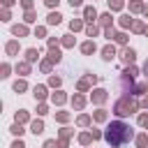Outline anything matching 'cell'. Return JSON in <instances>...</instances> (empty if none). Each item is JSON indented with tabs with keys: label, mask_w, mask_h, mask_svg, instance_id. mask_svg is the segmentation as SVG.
I'll return each mask as SVG.
<instances>
[{
	"label": "cell",
	"mask_w": 148,
	"mask_h": 148,
	"mask_svg": "<svg viewBox=\"0 0 148 148\" xmlns=\"http://www.w3.org/2000/svg\"><path fill=\"white\" fill-rule=\"evenodd\" d=\"M132 136H134L132 127L125 125V123H120V120L111 123V125L106 127V132H104V139H106V143H109L111 148H120V146H125Z\"/></svg>",
	"instance_id": "cell-1"
},
{
	"label": "cell",
	"mask_w": 148,
	"mask_h": 148,
	"mask_svg": "<svg viewBox=\"0 0 148 148\" xmlns=\"http://www.w3.org/2000/svg\"><path fill=\"white\" fill-rule=\"evenodd\" d=\"M136 102L134 99H130V97H120L118 102H116V106H113V111L118 113V116H130V113H134L136 111Z\"/></svg>",
	"instance_id": "cell-2"
},
{
	"label": "cell",
	"mask_w": 148,
	"mask_h": 148,
	"mask_svg": "<svg viewBox=\"0 0 148 148\" xmlns=\"http://www.w3.org/2000/svg\"><path fill=\"white\" fill-rule=\"evenodd\" d=\"M104 99H106V90H95V92H92V102L102 104Z\"/></svg>",
	"instance_id": "cell-3"
},
{
	"label": "cell",
	"mask_w": 148,
	"mask_h": 148,
	"mask_svg": "<svg viewBox=\"0 0 148 148\" xmlns=\"http://www.w3.org/2000/svg\"><path fill=\"white\" fill-rule=\"evenodd\" d=\"M60 18H62V16H60V14H58V12H51V14H49V18H46V21H49V25H58V23H60Z\"/></svg>",
	"instance_id": "cell-4"
},
{
	"label": "cell",
	"mask_w": 148,
	"mask_h": 148,
	"mask_svg": "<svg viewBox=\"0 0 148 148\" xmlns=\"http://www.w3.org/2000/svg\"><path fill=\"white\" fill-rule=\"evenodd\" d=\"M134 58H136V53H134L132 49H125V51H123V60H125V62H134Z\"/></svg>",
	"instance_id": "cell-5"
},
{
	"label": "cell",
	"mask_w": 148,
	"mask_h": 148,
	"mask_svg": "<svg viewBox=\"0 0 148 148\" xmlns=\"http://www.w3.org/2000/svg\"><path fill=\"white\" fill-rule=\"evenodd\" d=\"M12 32H14L16 37H23V35H28V28H25V25H14Z\"/></svg>",
	"instance_id": "cell-6"
},
{
	"label": "cell",
	"mask_w": 148,
	"mask_h": 148,
	"mask_svg": "<svg viewBox=\"0 0 148 148\" xmlns=\"http://www.w3.org/2000/svg\"><path fill=\"white\" fill-rule=\"evenodd\" d=\"M83 16H86V21H92V18L97 16V12H95L92 7H86V9H83Z\"/></svg>",
	"instance_id": "cell-7"
},
{
	"label": "cell",
	"mask_w": 148,
	"mask_h": 148,
	"mask_svg": "<svg viewBox=\"0 0 148 148\" xmlns=\"http://www.w3.org/2000/svg\"><path fill=\"white\" fill-rule=\"evenodd\" d=\"M25 58H28V62H35V60L39 58V53H37L35 49H28V51H25Z\"/></svg>",
	"instance_id": "cell-8"
},
{
	"label": "cell",
	"mask_w": 148,
	"mask_h": 148,
	"mask_svg": "<svg viewBox=\"0 0 148 148\" xmlns=\"http://www.w3.org/2000/svg\"><path fill=\"white\" fill-rule=\"evenodd\" d=\"M35 97H37V99H44V97H46V88H44V86H35Z\"/></svg>",
	"instance_id": "cell-9"
},
{
	"label": "cell",
	"mask_w": 148,
	"mask_h": 148,
	"mask_svg": "<svg viewBox=\"0 0 148 148\" xmlns=\"http://www.w3.org/2000/svg\"><path fill=\"white\" fill-rule=\"evenodd\" d=\"M30 127H32V132H35V134H42V132H44V123H42V120H35Z\"/></svg>",
	"instance_id": "cell-10"
},
{
	"label": "cell",
	"mask_w": 148,
	"mask_h": 148,
	"mask_svg": "<svg viewBox=\"0 0 148 148\" xmlns=\"http://www.w3.org/2000/svg\"><path fill=\"white\" fill-rule=\"evenodd\" d=\"M102 53H104V58H106V60H111V58L116 56V49H113V46H104V51H102Z\"/></svg>",
	"instance_id": "cell-11"
},
{
	"label": "cell",
	"mask_w": 148,
	"mask_h": 148,
	"mask_svg": "<svg viewBox=\"0 0 148 148\" xmlns=\"http://www.w3.org/2000/svg\"><path fill=\"white\" fill-rule=\"evenodd\" d=\"M81 51H83V53H92V51H95V44H92V42H86V44L81 46Z\"/></svg>",
	"instance_id": "cell-12"
},
{
	"label": "cell",
	"mask_w": 148,
	"mask_h": 148,
	"mask_svg": "<svg viewBox=\"0 0 148 148\" xmlns=\"http://www.w3.org/2000/svg\"><path fill=\"white\" fill-rule=\"evenodd\" d=\"M130 9H132V12H139V9H143V5H141L139 0H132V2H130Z\"/></svg>",
	"instance_id": "cell-13"
},
{
	"label": "cell",
	"mask_w": 148,
	"mask_h": 148,
	"mask_svg": "<svg viewBox=\"0 0 148 148\" xmlns=\"http://www.w3.org/2000/svg\"><path fill=\"white\" fill-rule=\"evenodd\" d=\"M99 23H102V25H109V23H111V14H102V16H99Z\"/></svg>",
	"instance_id": "cell-14"
},
{
	"label": "cell",
	"mask_w": 148,
	"mask_h": 148,
	"mask_svg": "<svg viewBox=\"0 0 148 148\" xmlns=\"http://www.w3.org/2000/svg\"><path fill=\"white\" fill-rule=\"evenodd\" d=\"M16 51H18V44L16 42H9L7 44V53H16Z\"/></svg>",
	"instance_id": "cell-15"
},
{
	"label": "cell",
	"mask_w": 148,
	"mask_h": 148,
	"mask_svg": "<svg viewBox=\"0 0 148 148\" xmlns=\"http://www.w3.org/2000/svg\"><path fill=\"white\" fill-rule=\"evenodd\" d=\"M16 72H21V74H28V62H18V65H16Z\"/></svg>",
	"instance_id": "cell-16"
},
{
	"label": "cell",
	"mask_w": 148,
	"mask_h": 148,
	"mask_svg": "<svg viewBox=\"0 0 148 148\" xmlns=\"http://www.w3.org/2000/svg\"><path fill=\"white\" fill-rule=\"evenodd\" d=\"M72 102H74V106H76V109H81V106H83V97H81V95H74V99H72Z\"/></svg>",
	"instance_id": "cell-17"
},
{
	"label": "cell",
	"mask_w": 148,
	"mask_h": 148,
	"mask_svg": "<svg viewBox=\"0 0 148 148\" xmlns=\"http://www.w3.org/2000/svg\"><path fill=\"white\" fill-rule=\"evenodd\" d=\"M25 120H28V113L25 111H18L16 113V123H25Z\"/></svg>",
	"instance_id": "cell-18"
},
{
	"label": "cell",
	"mask_w": 148,
	"mask_h": 148,
	"mask_svg": "<svg viewBox=\"0 0 148 148\" xmlns=\"http://www.w3.org/2000/svg\"><path fill=\"white\" fill-rule=\"evenodd\" d=\"M109 7L111 9H120L123 7V0H109Z\"/></svg>",
	"instance_id": "cell-19"
},
{
	"label": "cell",
	"mask_w": 148,
	"mask_h": 148,
	"mask_svg": "<svg viewBox=\"0 0 148 148\" xmlns=\"http://www.w3.org/2000/svg\"><path fill=\"white\" fill-rule=\"evenodd\" d=\"M14 90H16V92L25 90V81H16V83H14Z\"/></svg>",
	"instance_id": "cell-20"
},
{
	"label": "cell",
	"mask_w": 148,
	"mask_h": 148,
	"mask_svg": "<svg viewBox=\"0 0 148 148\" xmlns=\"http://www.w3.org/2000/svg\"><path fill=\"white\" fill-rule=\"evenodd\" d=\"M53 102H56V104H62V102H65V95H62V92H56V95H53Z\"/></svg>",
	"instance_id": "cell-21"
},
{
	"label": "cell",
	"mask_w": 148,
	"mask_h": 148,
	"mask_svg": "<svg viewBox=\"0 0 148 148\" xmlns=\"http://www.w3.org/2000/svg\"><path fill=\"white\" fill-rule=\"evenodd\" d=\"M69 28H72V30H81V28H83V23H81V21H72V23H69Z\"/></svg>",
	"instance_id": "cell-22"
},
{
	"label": "cell",
	"mask_w": 148,
	"mask_h": 148,
	"mask_svg": "<svg viewBox=\"0 0 148 148\" xmlns=\"http://www.w3.org/2000/svg\"><path fill=\"white\" fill-rule=\"evenodd\" d=\"M113 39H116L118 44H125V39H127V37H125L123 32H118V35H113Z\"/></svg>",
	"instance_id": "cell-23"
},
{
	"label": "cell",
	"mask_w": 148,
	"mask_h": 148,
	"mask_svg": "<svg viewBox=\"0 0 148 148\" xmlns=\"http://www.w3.org/2000/svg\"><path fill=\"white\" fill-rule=\"evenodd\" d=\"M132 28H134V32H141V30H143V23H139V21H134V23H132Z\"/></svg>",
	"instance_id": "cell-24"
},
{
	"label": "cell",
	"mask_w": 148,
	"mask_h": 148,
	"mask_svg": "<svg viewBox=\"0 0 148 148\" xmlns=\"http://www.w3.org/2000/svg\"><path fill=\"white\" fill-rule=\"evenodd\" d=\"M25 21H28V23H32V21H35V14H32V12H30V9H28V12H25Z\"/></svg>",
	"instance_id": "cell-25"
},
{
	"label": "cell",
	"mask_w": 148,
	"mask_h": 148,
	"mask_svg": "<svg viewBox=\"0 0 148 148\" xmlns=\"http://www.w3.org/2000/svg\"><path fill=\"white\" fill-rule=\"evenodd\" d=\"M104 118H106L104 111H95V120H104Z\"/></svg>",
	"instance_id": "cell-26"
},
{
	"label": "cell",
	"mask_w": 148,
	"mask_h": 148,
	"mask_svg": "<svg viewBox=\"0 0 148 148\" xmlns=\"http://www.w3.org/2000/svg\"><path fill=\"white\" fill-rule=\"evenodd\" d=\"M88 123H90L88 116H79V125H88Z\"/></svg>",
	"instance_id": "cell-27"
},
{
	"label": "cell",
	"mask_w": 148,
	"mask_h": 148,
	"mask_svg": "<svg viewBox=\"0 0 148 148\" xmlns=\"http://www.w3.org/2000/svg\"><path fill=\"white\" fill-rule=\"evenodd\" d=\"M12 132H14V134H23V130H21V123H16V125L12 127Z\"/></svg>",
	"instance_id": "cell-28"
},
{
	"label": "cell",
	"mask_w": 148,
	"mask_h": 148,
	"mask_svg": "<svg viewBox=\"0 0 148 148\" xmlns=\"http://www.w3.org/2000/svg\"><path fill=\"white\" fill-rule=\"evenodd\" d=\"M86 32H88V35H90V37H92V35H95V32H97V28H95V25H88V28H86Z\"/></svg>",
	"instance_id": "cell-29"
},
{
	"label": "cell",
	"mask_w": 148,
	"mask_h": 148,
	"mask_svg": "<svg viewBox=\"0 0 148 148\" xmlns=\"http://www.w3.org/2000/svg\"><path fill=\"white\" fill-rule=\"evenodd\" d=\"M62 44H65V46H72V44H74V39H72V37H69V35H67V37H65V39H62Z\"/></svg>",
	"instance_id": "cell-30"
},
{
	"label": "cell",
	"mask_w": 148,
	"mask_h": 148,
	"mask_svg": "<svg viewBox=\"0 0 148 148\" xmlns=\"http://www.w3.org/2000/svg\"><path fill=\"white\" fill-rule=\"evenodd\" d=\"M49 83H51V86H60V79H58V76H51Z\"/></svg>",
	"instance_id": "cell-31"
},
{
	"label": "cell",
	"mask_w": 148,
	"mask_h": 148,
	"mask_svg": "<svg viewBox=\"0 0 148 148\" xmlns=\"http://www.w3.org/2000/svg\"><path fill=\"white\" fill-rule=\"evenodd\" d=\"M67 118H69V116H67V113H65V111H60V113H58V120H60V123H65V120H67Z\"/></svg>",
	"instance_id": "cell-32"
},
{
	"label": "cell",
	"mask_w": 148,
	"mask_h": 148,
	"mask_svg": "<svg viewBox=\"0 0 148 148\" xmlns=\"http://www.w3.org/2000/svg\"><path fill=\"white\" fill-rule=\"evenodd\" d=\"M139 123H141L143 127H148V116H139Z\"/></svg>",
	"instance_id": "cell-33"
},
{
	"label": "cell",
	"mask_w": 148,
	"mask_h": 148,
	"mask_svg": "<svg viewBox=\"0 0 148 148\" xmlns=\"http://www.w3.org/2000/svg\"><path fill=\"white\" fill-rule=\"evenodd\" d=\"M120 23H123V25H130V23H132V18H130V16H123V18H120Z\"/></svg>",
	"instance_id": "cell-34"
},
{
	"label": "cell",
	"mask_w": 148,
	"mask_h": 148,
	"mask_svg": "<svg viewBox=\"0 0 148 148\" xmlns=\"http://www.w3.org/2000/svg\"><path fill=\"white\" fill-rule=\"evenodd\" d=\"M42 69H44V72H49V69H51V60H46V62H42Z\"/></svg>",
	"instance_id": "cell-35"
},
{
	"label": "cell",
	"mask_w": 148,
	"mask_h": 148,
	"mask_svg": "<svg viewBox=\"0 0 148 148\" xmlns=\"http://www.w3.org/2000/svg\"><path fill=\"white\" fill-rule=\"evenodd\" d=\"M79 139H81V143H88V141H90V134H81Z\"/></svg>",
	"instance_id": "cell-36"
},
{
	"label": "cell",
	"mask_w": 148,
	"mask_h": 148,
	"mask_svg": "<svg viewBox=\"0 0 148 148\" xmlns=\"http://www.w3.org/2000/svg\"><path fill=\"white\" fill-rule=\"evenodd\" d=\"M21 5H23L25 9H30V7H32V0H21Z\"/></svg>",
	"instance_id": "cell-37"
},
{
	"label": "cell",
	"mask_w": 148,
	"mask_h": 148,
	"mask_svg": "<svg viewBox=\"0 0 148 148\" xmlns=\"http://www.w3.org/2000/svg\"><path fill=\"white\" fill-rule=\"evenodd\" d=\"M44 148H58V143H56V141H46V143H44Z\"/></svg>",
	"instance_id": "cell-38"
},
{
	"label": "cell",
	"mask_w": 148,
	"mask_h": 148,
	"mask_svg": "<svg viewBox=\"0 0 148 148\" xmlns=\"http://www.w3.org/2000/svg\"><path fill=\"white\" fill-rule=\"evenodd\" d=\"M44 2H46V5H49V7H56V5H58V2H60V0H44Z\"/></svg>",
	"instance_id": "cell-39"
},
{
	"label": "cell",
	"mask_w": 148,
	"mask_h": 148,
	"mask_svg": "<svg viewBox=\"0 0 148 148\" xmlns=\"http://www.w3.org/2000/svg\"><path fill=\"white\" fill-rule=\"evenodd\" d=\"M69 5L72 7H81V0H69Z\"/></svg>",
	"instance_id": "cell-40"
},
{
	"label": "cell",
	"mask_w": 148,
	"mask_h": 148,
	"mask_svg": "<svg viewBox=\"0 0 148 148\" xmlns=\"http://www.w3.org/2000/svg\"><path fill=\"white\" fill-rule=\"evenodd\" d=\"M141 106H146V109H148V97H143V99H141Z\"/></svg>",
	"instance_id": "cell-41"
},
{
	"label": "cell",
	"mask_w": 148,
	"mask_h": 148,
	"mask_svg": "<svg viewBox=\"0 0 148 148\" xmlns=\"http://www.w3.org/2000/svg\"><path fill=\"white\" fill-rule=\"evenodd\" d=\"M12 148H25V146H23V143H21V141H16V143H14V146H12Z\"/></svg>",
	"instance_id": "cell-42"
},
{
	"label": "cell",
	"mask_w": 148,
	"mask_h": 148,
	"mask_svg": "<svg viewBox=\"0 0 148 148\" xmlns=\"http://www.w3.org/2000/svg\"><path fill=\"white\" fill-rule=\"evenodd\" d=\"M143 74H146V79H148V60H146V65H143Z\"/></svg>",
	"instance_id": "cell-43"
},
{
	"label": "cell",
	"mask_w": 148,
	"mask_h": 148,
	"mask_svg": "<svg viewBox=\"0 0 148 148\" xmlns=\"http://www.w3.org/2000/svg\"><path fill=\"white\" fill-rule=\"evenodd\" d=\"M12 2H14V0H2V5H5V7H9Z\"/></svg>",
	"instance_id": "cell-44"
},
{
	"label": "cell",
	"mask_w": 148,
	"mask_h": 148,
	"mask_svg": "<svg viewBox=\"0 0 148 148\" xmlns=\"http://www.w3.org/2000/svg\"><path fill=\"white\" fill-rule=\"evenodd\" d=\"M143 12H146V16H148V7H146V9H143Z\"/></svg>",
	"instance_id": "cell-45"
},
{
	"label": "cell",
	"mask_w": 148,
	"mask_h": 148,
	"mask_svg": "<svg viewBox=\"0 0 148 148\" xmlns=\"http://www.w3.org/2000/svg\"><path fill=\"white\" fill-rule=\"evenodd\" d=\"M146 32H148V30H146Z\"/></svg>",
	"instance_id": "cell-46"
}]
</instances>
